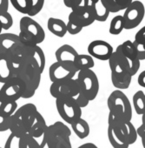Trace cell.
I'll return each mask as SVG.
<instances>
[{
	"label": "cell",
	"mask_w": 145,
	"mask_h": 148,
	"mask_svg": "<svg viewBox=\"0 0 145 148\" xmlns=\"http://www.w3.org/2000/svg\"><path fill=\"white\" fill-rule=\"evenodd\" d=\"M20 32L18 37L24 45H38L44 42L45 38V32L39 23L32 18L25 16L19 22Z\"/></svg>",
	"instance_id": "6da1fadb"
},
{
	"label": "cell",
	"mask_w": 145,
	"mask_h": 148,
	"mask_svg": "<svg viewBox=\"0 0 145 148\" xmlns=\"http://www.w3.org/2000/svg\"><path fill=\"white\" fill-rule=\"evenodd\" d=\"M41 75L42 72L38 65L31 60H26L25 65L15 76L19 78L25 85V92L23 99H31L34 96L40 86Z\"/></svg>",
	"instance_id": "7a4b0ae2"
},
{
	"label": "cell",
	"mask_w": 145,
	"mask_h": 148,
	"mask_svg": "<svg viewBox=\"0 0 145 148\" xmlns=\"http://www.w3.org/2000/svg\"><path fill=\"white\" fill-rule=\"evenodd\" d=\"M70 136V129L64 123L57 121L47 127L46 145L48 148H72Z\"/></svg>",
	"instance_id": "3957f363"
},
{
	"label": "cell",
	"mask_w": 145,
	"mask_h": 148,
	"mask_svg": "<svg viewBox=\"0 0 145 148\" xmlns=\"http://www.w3.org/2000/svg\"><path fill=\"white\" fill-rule=\"evenodd\" d=\"M107 106L110 111L115 118L131 121L132 119V108L131 103L127 97L120 90L112 92L107 99Z\"/></svg>",
	"instance_id": "277c9868"
},
{
	"label": "cell",
	"mask_w": 145,
	"mask_h": 148,
	"mask_svg": "<svg viewBox=\"0 0 145 148\" xmlns=\"http://www.w3.org/2000/svg\"><path fill=\"white\" fill-rule=\"evenodd\" d=\"M78 82L80 92L88 97L90 101L94 100L99 92V80L92 70L80 71L78 73Z\"/></svg>",
	"instance_id": "5b68a950"
},
{
	"label": "cell",
	"mask_w": 145,
	"mask_h": 148,
	"mask_svg": "<svg viewBox=\"0 0 145 148\" xmlns=\"http://www.w3.org/2000/svg\"><path fill=\"white\" fill-rule=\"evenodd\" d=\"M56 106L62 119L69 125L82 118V109L78 106L74 98L56 99Z\"/></svg>",
	"instance_id": "8992f818"
},
{
	"label": "cell",
	"mask_w": 145,
	"mask_h": 148,
	"mask_svg": "<svg viewBox=\"0 0 145 148\" xmlns=\"http://www.w3.org/2000/svg\"><path fill=\"white\" fill-rule=\"evenodd\" d=\"M50 92L56 99L76 98L80 92V87L78 79H73L66 81L51 83L50 86Z\"/></svg>",
	"instance_id": "52a82bcc"
},
{
	"label": "cell",
	"mask_w": 145,
	"mask_h": 148,
	"mask_svg": "<svg viewBox=\"0 0 145 148\" xmlns=\"http://www.w3.org/2000/svg\"><path fill=\"white\" fill-rule=\"evenodd\" d=\"M25 92V83L18 77H13L3 84L0 89V103L5 101H16L23 98Z\"/></svg>",
	"instance_id": "ba28073f"
},
{
	"label": "cell",
	"mask_w": 145,
	"mask_h": 148,
	"mask_svg": "<svg viewBox=\"0 0 145 148\" xmlns=\"http://www.w3.org/2000/svg\"><path fill=\"white\" fill-rule=\"evenodd\" d=\"M145 16V7L141 1H133L124 11V29L132 30L137 27Z\"/></svg>",
	"instance_id": "9c48e42d"
},
{
	"label": "cell",
	"mask_w": 145,
	"mask_h": 148,
	"mask_svg": "<svg viewBox=\"0 0 145 148\" xmlns=\"http://www.w3.org/2000/svg\"><path fill=\"white\" fill-rule=\"evenodd\" d=\"M91 4L92 0H84L82 5L71 10L69 19L74 21L83 28L92 25L95 22V18L91 11Z\"/></svg>",
	"instance_id": "30bf717a"
},
{
	"label": "cell",
	"mask_w": 145,
	"mask_h": 148,
	"mask_svg": "<svg viewBox=\"0 0 145 148\" xmlns=\"http://www.w3.org/2000/svg\"><path fill=\"white\" fill-rule=\"evenodd\" d=\"M78 71L74 64H68L59 62L53 63L49 69V76L52 83L73 79Z\"/></svg>",
	"instance_id": "8fae6325"
},
{
	"label": "cell",
	"mask_w": 145,
	"mask_h": 148,
	"mask_svg": "<svg viewBox=\"0 0 145 148\" xmlns=\"http://www.w3.org/2000/svg\"><path fill=\"white\" fill-rule=\"evenodd\" d=\"M87 51L89 55L97 59L105 61L110 58L114 53L113 46L104 40H94L88 45Z\"/></svg>",
	"instance_id": "7c38bea8"
},
{
	"label": "cell",
	"mask_w": 145,
	"mask_h": 148,
	"mask_svg": "<svg viewBox=\"0 0 145 148\" xmlns=\"http://www.w3.org/2000/svg\"><path fill=\"white\" fill-rule=\"evenodd\" d=\"M108 138L113 148H129V145L124 138L113 115L109 112L108 117Z\"/></svg>",
	"instance_id": "4fadbf2b"
},
{
	"label": "cell",
	"mask_w": 145,
	"mask_h": 148,
	"mask_svg": "<svg viewBox=\"0 0 145 148\" xmlns=\"http://www.w3.org/2000/svg\"><path fill=\"white\" fill-rule=\"evenodd\" d=\"M47 124L44 118V116L37 112L35 117V120L31 126L30 127L28 134L34 138L38 144L41 145L42 148H44L46 145V138H45V132L47 130Z\"/></svg>",
	"instance_id": "5bb4252c"
},
{
	"label": "cell",
	"mask_w": 145,
	"mask_h": 148,
	"mask_svg": "<svg viewBox=\"0 0 145 148\" xmlns=\"http://www.w3.org/2000/svg\"><path fill=\"white\" fill-rule=\"evenodd\" d=\"M18 35L14 33L0 34V54L9 55L17 46L21 45Z\"/></svg>",
	"instance_id": "9a60e30c"
},
{
	"label": "cell",
	"mask_w": 145,
	"mask_h": 148,
	"mask_svg": "<svg viewBox=\"0 0 145 148\" xmlns=\"http://www.w3.org/2000/svg\"><path fill=\"white\" fill-rule=\"evenodd\" d=\"M57 62L74 64V61L78 56V51L69 45H63L60 46L55 52Z\"/></svg>",
	"instance_id": "2e32d148"
},
{
	"label": "cell",
	"mask_w": 145,
	"mask_h": 148,
	"mask_svg": "<svg viewBox=\"0 0 145 148\" xmlns=\"http://www.w3.org/2000/svg\"><path fill=\"white\" fill-rule=\"evenodd\" d=\"M37 112H38L37 108L34 104L27 103L20 106L15 112V115H17L29 127V130H30V127L33 124Z\"/></svg>",
	"instance_id": "e0dca14e"
},
{
	"label": "cell",
	"mask_w": 145,
	"mask_h": 148,
	"mask_svg": "<svg viewBox=\"0 0 145 148\" xmlns=\"http://www.w3.org/2000/svg\"><path fill=\"white\" fill-rule=\"evenodd\" d=\"M114 119H115L117 125L119 126V128H120V130H121L124 138L126 139L127 143L129 145H133L134 143H135L138 135H137L136 128L134 126L132 122L131 121L123 120V119H116L115 117H114Z\"/></svg>",
	"instance_id": "ac0fdd59"
},
{
	"label": "cell",
	"mask_w": 145,
	"mask_h": 148,
	"mask_svg": "<svg viewBox=\"0 0 145 148\" xmlns=\"http://www.w3.org/2000/svg\"><path fill=\"white\" fill-rule=\"evenodd\" d=\"M26 52H27V58L36 63L38 65L40 71L43 73L46 64L45 55L43 49L37 45H30V46H26Z\"/></svg>",
	"instance_id": "d6986e66"
},
{
	"label": "cell",
	"mask_w": 145,
	"mask_h": 148,
	"mask_svg": "<svg viewBox=\"0 0 145 148\" xmlns=\"http://www.w3.org/2000/svg\"><path fill=\"white\" fill-rule=\"evenodd\" d=\"M13 77L14 73L10 58L7 55L0 54V83L5 84Z\"/></svg>",
	"instance_id": "ffe728a7"
},
{
	"label": "cell",
	"mask_w": 145,
	"mask_h": 148,
	"mask_svg": "<svg viewBox=\"0 0 145 148\" xmlns=\"http://www.w3.org/2000/svg\"><path fill=\"white\" fill-rule=\"evenodd\" d=\"M115 53L117 57V58L119 59V61L121 62L122 65L123 66L124 70L126 71V72H128L129 75H131L132 77L138 72V70L140 69L141 66V61L139 59H135V60H130L127 58H125L120 49L118 48V46L116 47Z\"/></svg>",
	"instance_id": "44dd1931"
},
{
	"label": "cell",
	"mask_w": 145,
	"mask_h": 148,
	"mask_svg": "<svg viewBox=\"0 0 145 148\" xmlns=\"http://www.w3.org/2000/svg\"><path fill=\"white\" fill-rule=\"evenodd\" d=\"M48 30L58 38H63L66 35L67 32V24L59 18H50L47 23Z\"/></svg>",
	"instance_id": "7402d4cb"
},
{
	"label": "cell",
	"mask_w": 145,
	"mask_h": 148,
	"mask_svg": "<svg viewBox=\"0 0 145 148\" xmlns=\"http://www.w3.org/2000/svg\"><path fill=\"white\" fill-rule=\"evenodd\" d=\"M91 11L95 21L105 22L110 16V12L107 10L102 0H92Z\"/></svg>",
	"instance_id": "603a6c76"
},
{
	"label": "cell",
	"mask_w": 145,
	"mask_h": 148,
	"mask_svg": "<svg viewBox=\"0 0 145 148\" xmlns=\"http://www.w3.org/2000/svg\"><path fill=\"white\" fill-rule=\"evenodd\" d=\"M9 130L11 131V133H13L19 137H24L29 132V127L15 114L11 117Z\"/></svg>",
	"instance_id": "cb8c5ba5"
},
{
	"label": "cell",
	"mask_w": 145,
	"mask_h": 148,
	"mask_svg": "<svg viewBox=\"0 0 145 148\" xmlns=\"http://www.w3.org/2000/svg\"><path fill=\"white\" fill-rule=\"evenodd\" d=\"M102 1L110 13L125 11L133 2L132 0H102Z\"/></svg>",
	"instance_id": "d4e9b609"
},
{
	"label": "cell",
	"mask_w": 145,
	"mask_h": 148,
	"mask_svg": "<svg viewBox=\"0 0 145 148\" xmlns=\"http://www.w3.org/2000/svg\"><path fill=\"white\" fill-rule=\"evenodd\" d=\"M109 65H110V68L111 78L112 79L121 78V77L124 76L125 74L128 73V72H126V71L124 70V68L122 65L121 62L117 58L115 51H114L113 55L110 57V58L109 59Z\"/></svg>",
	"instance_id": "484cf974"
},
{
	"label": "cell",
	"mask_w": 145,
	"mask_h": 148,
	"mask_svg": "<svg viewBox=\"0 0 145 148\" xmlns=\"http://www.w3.org/2000/svg\"><path fill=\"white\" fill-rule=\"evenodd\" d=\"M70 125H71L72 130H73V132H75V134L79 138L83 139V138H85L89 136L90 125L85 119L80 118L79 119H78L75 122L72 123Z\"/></svg>",
	"instance_id": "4316f807"
},
{
	"label": "cell",
	"mask_w": 145,
	"mask_h": 148,
	"mask_svg": "<svg viewBox=\"0 0 145 148\" xmlns=\"http://www.w3.org/2000/svg\"><path fill=\"white\" fill-rule=\"evenodd\" d=\"M74 65L78 71L84 70H92L95 65V62L93 58L89 54H78V56L74 61Z\"/></svg>",
	"instance_id": "83f0119b"
},
{
	"label": "cell",
	"mask_w": 145,
	"mask_h": 148,
	"mask_svg": "<svg viewBox=\"0 0 145 148\" xmlns=\"http://www.w3.org/2000/svg\"><path fill=\"white\" fill-rule=\"evenodd\" d=\"M133 106L138 115L145 114V93L142 91H137L133 96Z\"/></svg>",
	"instance_id": "f1b7e54d"
},
{
	"label": "cell",
	"mask_w": 145,
	"mask_h": 148,
	"mask_svg": "<svg viewBox=\"0 0 145 148\" xmlns=\"http://www.w3.org/2000/svg\"><path fill=\"white\" fill-rule=\"evenodd\" d=\"M118 48L120 49L122 54L130 59V60H135L138 59L137 58V55H136V51H135V45L133 44V42H131L130 40H126L124 41L123 44H121L120 45H118Z\"/></svg>",
	"instance_id": "f546056e"
},
{
	"label": "cell",
	"mask_w": 145,
	"mask_h": 148,
	"mask_svg": "<svg viewBox=\"0 0 145 148\" xmlns=\"http://www.w3.org/2000/svg\"><path fill=\"white\" fill-rule=\"evenodd\" d=\"M124 29V19L122 15H117L114 17L110 22V33L112 35L120 34Z\"/></svg>",
	"instance_id": "4dcf8cb0"
},
{
	"label": "cell",
	"mask_w": 145,
	"mask_h": 148,
	"mask_svg": "<svg viewBox=\"0 0 145 148\" xmlns=\"http://www.w3.org/2000/svg\"><path fill=\"white\" fill-rule=\"evenodd\" d=\"M18 103L16 101H5L0 103V112L6 118H11L15 114L18 108Z\"/></svg>",
	"instance_id": "1f68e13d"
},
{
	"label": "cell",
	"mask_w": 145,
	"mask_h": 148,
	"mask_svg": "<svg viewBox=\"0 0 145 148\" xmlns=\"http://www.w3.org/2000/svg\"><path fill=\"white\" fill-rule=\"evenodd\" d=\"M10 3L18 12L26 15L31 8V0H11Z\"/></svg>",
	"instance_id": "d6a6232c"
},
{
	"label": "cell",
	"mask_w": 145,
	"mask_h": 148,
	"mask_svg": "<svg viewBox=\"0 0 145 148\" xmlns=\"http://www.w3.org/2000/svg\"><path fill=\"white\" fill-rule=\"evenodd\" d=\"M132 80V76L129 75V73L125 74L124 76L121 77V78H117V79H112L111 78V82L112 85L117 88V90H125L128 89L130 86Z\"/></svg>",
	"instance_id": "836d02e7"
},
{
	"label": "cell",
	"mask_w": 145,
	"mask_h": 148,
	"mask_svg": "<svg viewBox=\"0 0 145 148\" xmlns=\"http://www.w3.org/2000/svg\"><path fill=\"white\" fill-rule=\"evenodd\" d=\"M13 25V18L12 16L9 12L0 13V25L3 30H9Z\"/></svg>",
	"instance_id": "e575fe53"
},
{
	"label": "cell",
	"mask_w": 145,
	"mask_h": 148,
	"mask_svg": "<svg viewBox=\"0 0 145 148\" xmlns=\"http://www.w3.org/2000/svg\"><path fill=\"white\" fill-rule=\"evenodd\" d=\"M21 148H42L38 142L29 134L22 137Z\"/></svg>",
	"instance_id": "d590c367"
},
{
	"label": "cell",
	"mask_w": 145,
	"mask_h": 148,
	"mask_svg": "<svg viewBox=\"0 0 145 148\" xmlns=\"http://www.w3.org/2000/svg\"><path fill=\"white\" fill-rule=\"evenodd\" d=\"M21 139L22 137L11 133L5 144L4 148H21Z\"/></svg>",
	"instance_id": "8d00e7d4"
},
{
	"label": "cell",
	"mask_w": 145,
	"mask_h": 148,
	"mask_svg": "<svg viewBox=\"0 0 145 148\" xmlns=\"http://www.w3.org/2000/svg\"><path fill=\"white\" fill-rule=\"evenodd\" d=\"M44 5V0H31V8L27 16L32 18L37 15L42 11Z\"/></svg>",
	"instance_id": "74e56055"
},
{
	"label": "cell",
	"mask_w": 145,
	"mask_h": 148,
	"mask_svg": "<svg viewBox=\"0 0 145 148\" xmlns=\"http://www.w3.org/2000/svg\"><path fill=\"white\" fill-rule=\"evenodd\" d=\"M82 30H83V27H81L80 25L76 24L74 21H72L70 19L68 20V23H67V32L69 34H71V35L78 34Z\"/></svg>",
	"instance_id": "f35d334b"
},
{
	"label": "cell",
	"mask_w": 145,
	"mask_h": 148,
	"mask_svg": "<svg viewBox=\"0 0 145 148\" xmlns=\"http://www.w3.org/2000/svg\"><path fill=\"white\" fill-rule=\"evenodd\" d=\"M75 99V100H76V102H77V104H78V106L82 109V108H84V107H86L88 105H89V103H90V99H88V97L86 96V95H84L83 92H79V94L76 97V98H74Z\"/></svg>",
	"instance_id": "ab89813d"
},
{
	"label": "cell",
	"mask_w": 145,
	"mask_h": 148,
	"mask_svg": "<svg viewBox=\"0 0 145 148\" xmlns=\"http://www.w3.org/2000/svg\"><path fill=\"white\" fill-rule=\"evenodd\" d=\"M10 123H11V118L5 117L2 112H0V132H6L10 129Z\"/></svg>",
	"instance_id": "60d3db41"
},
{
	"label": "cell",
	"mask_w": 145,
	"mask_h": 148,
	"mask_svg": "<svg viewBox=\"0 0 145 148\" xmlns=\"http://www.w3.org/2000/svg\"><path fill=\"white\" fill-rule=\"evenodd\" d=\"M133 44L135 45V51H136V55H137V58L142 61V60H145V45L139 44L135 41H133Z\"/></svg>",
	"instance_id": "b9f144b4"
},
{
	"label": "cell",
	"mask_w": 145,
	"mask_h": 148,
	"mask_svg": "<svg viewBox=\"0 0 145 148\" xmlns=\"http://www.w3.org/2000/svg\"><path fill=\"white\" fill-rule=\"evenodd\" d=\"M134 41L145 45V25L135 33Z\"/></svg>",
	"instance_id": "7bdbcfd3"
},
{
	"label": "cell",
	"mask_w": 145,
	"mask_h": 148,
	"mask_svg": "<svg viewBox=\"0 0 145 148\" xmlns=\"http://www.w3.org/2000/svg\"><path fill=\"white\" fill-rule=\"evenodd\" d=\"M63 3L66 7L71 8V10H73L76 7L82 5L84 4V1L83 0H64Z\"/></svg>",
	"instance_id": "ee69618b"
},
{
	"label": "cell",
	"mask_w": 145,
	"mask_h": 148,
	"mask_svg": "<svg viewBox=\"0 0 145 148\" xmlns=\"http://www.w3.org/2000/svg\"><path fill=\"white\" fill-rule=\"evenodd\" d=\"M9 0H0V13L6 12L9 9Z\"/></svg>",
	"instance_id": "f6af8a7d"
},
{
	"label": "cell",
	"mask_w": 145,
	"mask_h": 148,
	"mask_svg": "<svg viewBox=\"0 0 145 148\" xmlns=\"http://www.w3.org/2000/svg\"><path fill=\"white\" fill-rule=\"evenodd\" d=\"M137 83L140 86L145 88V70L142 71L138 76V79H137Z\"/></svg>",
	"instance_id": "bcb514c9"
},
{
	"label": "cell",
	"mask_w": 145,
	"mask_h": 148,
	"mask_svg": "<svg viewBox=\"0 0 145 148\" xmlns=\"http://www.w3.org/2000/svg\"><path fill=\"white\" fill-rule=\"evenodd\" d=\"M78 148H98V147L93 143H85V144L81 145Z\"/></svg>",
	"instance_id": "7dc6e473"
},
{
	"label": "cell",
	"mask_w": 145,
	"mask_h": 148,
	"mask_svg": "<svg viewBox=\"0 0 145 148\" xmlns=\"http://www.w3.org/2000/svg\"><path fill=\"white\" fill-rule=\"evenodd\" d=\"M142 124L145 125V114H143L142 116Z\"/></svg>",
	"instance_id": "c3c4849f"
},
{
	"label": "cell",
	"mask_w": 145,
	"mask_h": 148,
	"mask_svg": "<svg viewBox=\"0 0 145 148\" xmlns=\"http://www.w3.org/2000/svg\"><path fill=\"white\" fill-rule=\"evenodd\" d=\"M142 147L145 148V137L144 138H142Z\"/></svg>",
	"instance_id": "681fc988"
},
{
	"label": "cell",
	"mask_w": 145,
	"mask_h": 148,
	"mask_svg": "<svg viewBox=\"0 0 145 148\" xmlns=\"http://www.w3.org/2000/svg\"><path fill=\"white\" fill-rule=\"evenodd\" d=\"M2 31H3V29H2L1 25H0V34H2Z\"/></svg>",
	"instance_id": "f907efd6"
},
{
	"label": "cell",
	"mask_w": 145,
	"mask_h": 148,
	"mask_svg": "<svg viewBox=\"0 0 145 148\" xmlns=\"http://www.w3.org/2000/svg\"><path fill=\"white\" fill-rule=\"evenodd\" d=\"M0 148H2V147H0Z\"/></svg>",
	"instance_id": "816d5d0a"
}]
</instances>
